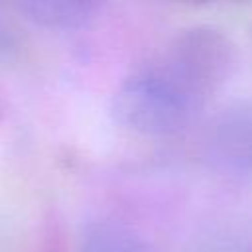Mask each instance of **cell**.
<instances>
[{
  "instance_id": "obj_1",
  "label": "cell",
  "mask_w": 252,
  "mask_h": 252,
  "mask_svg": "<svg viewBox=\"0 0 252 252\" xmlns=\"http://www.w3.org/2000/svg\"><path fill=\"white\" fill-rule=\"evenodd\" d=\"M234 69L236 47L220 28H185L118 85L110 112L138 134H179L197 122Z\"/></svg>"
},
{
  "instance_id": "obj_2",
  "label": "cell",
  "mask_w": 252,
  "mask_h": 252,
  "mask_svg": "<svg viewBox=\"0 0 252 252\" xmlns=\"http://www.w3.org/2000/svg\"><path fill=\"white\" fill-rule=\"evenodd\" d=\"M203 150L219 167L252 171V106L226 108L203 134Z\"/></svg>"
},
{
  "instance_id": "obj_3",
  "label": "cell",
  "mask_w": 252,
  "mask_h": 252,
  "mask_svg": "<svg viewBox=\"0 0 252 252\" xmlns=\"http://www.w3.org/2000/svg\"><path fill=\"white\" fill-rule=\"evenodd\" d=\"M102 4L93 0H28L18 10L37 26L53 30H75L91 24Z\"/></svg>"
},
{
  "instance_id": "obj_4",
  "label": "cell",
  "mask_w": 252,
  "mask_h": 252,
  "mask_svg": "<svg viewBox=\"0 0 252 252\" xmlns=\"http://www.w3.org/2000/svg\"><path fill=\"white\" fill-rule=\"evenodd\" d=\"M81 252H156L138 232L116 220H94L85 226Z\"/></svg>"
}]
</instances>
